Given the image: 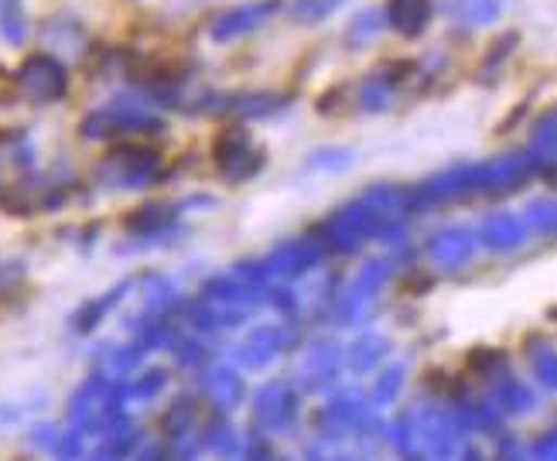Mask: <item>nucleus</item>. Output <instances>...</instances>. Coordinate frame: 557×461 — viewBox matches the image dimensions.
Listing matches in <instances>:
<instances>
[{"label":"nucleus","instance_id":"f257e3e1","mask_svg":"<svg viewBox=\"0 0 557 461\" xmlns=\"http://www.w3.org/2000/svg\"><path fill=\"white\" fill-rule=\"evenodd\" d=\"M261 291L243 284L237 273H219L208 277L202 284L199 302L189 308V321L195 332H219V329H237L257 311Z\"/></svg>","mask_w":557,"mask_h":461},{"label":"nucleus","instance_id":"f03ea898","mask_svg":"<svg viewBox=\"0 0 557 461\" xmlns=\"http://www.w3.org/2000/svg\"><path fill=\"white\" fill-rule=\"evenodd\" d=\"M157 168H161V157H157L154 148L121 144L97 165V181L103 184V189H113V192L148 189V184L157 178Z\"/></svg>","mask_w":557,"mask_h":461},{"label":"nucleus","instance_id":"7ed1b4c3","mask_svg":"<svg viewBox=\"0 0 557 461\" xmlns=\"http://www.w3.org/2000/svg\"><path fill=\"white\" fill-rule=\"evenodd\" d=\"M14 89L31 103H55L68 92V68L59 55L49 52L28 55L14 73Z\"/></svg>","mask_w":557,"mask_h":461},{"label":"nucleus","instance_id":"20e7f679","mask_svg":"<svg viewBox=\"0 0 557 461\" xmlns=\"http://www.w3.org/2000/svg\"><path fill=\"white\" fill-rule=\"evenodd\" d=\"M165 130L157 113L144 110V106H134V103H113L106 110H92L89 117L79 124V133L86 141H106V137H117V133H157Z\"/></svg>","mask_w":557,"mask_h":461},{"label":"nucleus","instance_id":"39448f33","mask_svg":"<svg viewBox=\"0 0 557 461\" xmlns=\"http://www.w3.org/2000/svg\"><path fill=\"white\" fill-rule=\"evenodd\" d=\"M213 161L223 178L246 181L267 165V154L261 148H253V137L243 127H226L213 144Z\"/></svg>","mask_w":557,"mask_h":461},{"label":"nucleus","instance_id":"423d86ee","mask_svg":"<svg viewBox=\"0 0 557 461\" xmlns=\"http://www.w3.org/2000/svg\"><path fill=\"white\" fill-rule=\"evenodd\" d=\"M274 14H277V0H246V4H237V8L216 14L213 25H208V38L216 44H229L237 38L253 35L261 25H267Z\"/></svg>","mask_w":557,"mask_h":461},{"label":"nucleus","instance_id":"0eeeda50","mask_svg":"<svg viewBox=\"0 0 557 461\" xmlns=\"http://www.w3.org/2000/svg\"><path fill=\"white\" fill-rule=\"evenodd\" d=\"M294 389L288 383H267L253 394V424L264 434L284 431L294 421Z\"/></svg>","mask_w":557,"mask_h":461},{"label":"nucleus","instance_id":"6e6552de","mask_svg":"<svg viewBox=\"0 0 557 461\" xmlns=\"http://www.w3.org/2000/svg\"><path fill=\"white\" fill-rule=\"evenodd\" d=\"M284 345H288V332L281 325H257L233 349V362L240 369H264L281 356Z\"/></svg>","mask_w":557,"mask_h":461},{"label":"nucleus","instance_id":"1a4fd4ad","mask_svg":"<svg viewBox=\"0 0 557 461\" xmlns=\"http://www.w3.org/2000/svg\"><path fill=\"white\" fill-rule=\"evenodd\" d=\"M318 260V249L312 240H294L270 249L264 257V270H267V281H294L305 270H312Z\"/></svg>","mask_w":557,"mask_h":461},{"label":"nucleus","instance_id":"9d476101","mask_svg":"<svg viewBox=\"0 0 557 461\" xmlns=\"http://www.w3.org/2000/svg\"><path fill=\"white\" fill-rule=\"evenodd\" d=\"M288 103L291 97H284V92L257 89V92H237V97H216L213 110L233 113V117H274V113H281Z\"/></svg>","mask_w":557,"mask_h":461},{"label":"nucleus","instance_id":"9b49d317","mask_svg":"<svg viewBox=\"0 0 557 461\" xmlns=\"http://www.w3.org/2000/svg\"><path fill=\"white\" fill-rule=\"evenodd\" d=\"M202 389L208 404L216 410H237L243 404V380L233 366H208L205 376H202Z\"/></svg>","mask_w":557,"mask_h":461},{"label":"nucleus","instance_id":"f8f14e48","mask_svg":"<svg viewBox=\"0 0 557 461\" xmlns=\"http://www.w3.org/2000/svg\"><path fill=\"white\" fill-rule=\"evenodd\" d=\"M130 287H134V281H124V284H117V287H110L103 297H92V302L79 305V311H76L73 318H68V325H73V332H76V335H89L113 308H117V305L124 302V297L130 294Z\"/></svg>","mask_w":557,"mask_h":461},{"label":"nucleus","instance_id":"ddd939ff","mask_svg":"<svg viewBox=\"0 0 557 461\" xmlns=\"http://www.w3.org/2000/svg\"><path fill=\"white\" fill-rule=\"evenodd\" d=\"M175 205H165V202H148V205H141V209H134L130 216H127V229L130 233H137L141 240H161L168 233V229L175 226Z\"/></svg>","mask_w":557,"mask_h":461},{"label":"nucleus","instance_id":"4468645a","mask_svg":"<svg viewBox=\"0 0 557 461\" xmlns=\"http://www.w3.org/2000/svg\"><path fill=\"white\" fill-rule=\"evenodd\" d=\"M431 17V0H390V21L404 35H417Z\"/></svg>","mask_w":557,"mask_h":461},{"label":"nucleus","instance_id":"2eb2a0df","mask_svg":"<svg viewBox=\"0 0 557 461\" xmlns=\"http://www.w3.org/2000/svg\"><path fill=\"white\" fill-rule=\"evenodd\" d=\"M0 38L8 44H21L28 38V17L21 0H0Z\"/></svg>","mask_w":557,"mask_h":461},{"label":"nucleus","instance_id":"dca6fc26","mask_svg":"<svg viewBox=\"0 0 557 461\" xmlns=\"http://www.w3.org/2000/svg\"><path fill=\"white\" fill-rule=\"evenodd\" d=\"M134 448H137V434L124 427V431L106 434L103 441H100V448L92 451L86 461H127L134 454Z\"/></svg>","mask_w":557,"mask_h":461},{"label":"nucleus","instance_id":"f3484780","mask_svg":"<svg viewBox=\"0 0 557 461\" xmlns=\"http://www.w3.org/2000/svg\"><path fill=\"white\" fill-rule=\"evenodd\" d=\"M202 448H208V451L219 454V458L237 454L240 441H237V431H233V424H229L226 418H216L213 424L205 427V434H202Z\"/></svg>","mask_w":557,"mask_h":461},{"label":"nucleus","instance_id":"a211bd4d","mask_svg":"<svg viewBox=\"0 0 557 461\" xmlns=\"http://www.w3.org/2000/svg\"><path fill=\"white\" fill-rule=\"evenodd\" d=\"M141 349L137 345H121V349H110V356L100 362V376H106V380H113V376H124V373H130V369H137L141 366Z\"/></svg>","mask_w":557,"mask_h":461},{"label":"nucleus","instance_id":"6ab92c4d","mask_svg":"<svg viewBox=\"0 0 557 461\" xmlns=\"http://www.w3.org/2000/svg\"><path fill=\"white\" fill-rule=\"evenodd\" d=\"M195 424V407L192 400H175L172 410L165 413V434L172 437V441H178V437H185L192 431Z\"/></svg>","mask_w":557,"mask_h":461},{"label":"nucleus","instance_id":"aec40b11","mask_svg":"<svg viewBox=\"0 0 557 461\" xmlns=\"http://www.w3.org/2000/svg\"><path fill=\"white\" fill-rule=\"evenodd\" d=\"M342 4V0H291V17L298 21V25H315V21L329 17L336 8Z\"/></svg>","mask_w":557,"mask_h":461},{"label":"nucleus","instance_id":"412c9836","mask_svg":"<svg viewBox=\"0 0 557 461\" xmlns=\"http://www.w3.org/2000/svg\"><path fill=\"white\" fill-rule=\"evenodd\" d=\"M165 383H168L165 369H151V373H144L137 383H127V400H151L165 389Z\"/></svg>","mask_w":557,"mask_h":461},{"label":"nucleus","instance_id":"4be33fe9","mask_svg":"<svg viewBox=\"0 0 557 461\" xmlns=\"http://www.w3.org/2000/svg\"><path fill=\"white\" fill-rule=\"evenodd\" d=\"M52 454H55V461H76V458H83V431L73 427V431L59 434Z\"/></svg>","mask_w":557,"mask_h":461},{"label":"nucleus","instance_id":"5701e85b","mask_svg":"<svg viewBox=\"0 0 557 461\" xmlns=\"http://www.w3.org/2000/svg\"><path fill=\"white\" fill-rule=\"evenodd\" d=\"M332 362H329V349H312L308 353V359H305V369H301V380L305 383H321V376H325V369H329Z\"/></svg>","mask_w":557,"mask_h":461},{"label":"nucleus","instance_id":"b1692460","mask_svg":"<svg viewBox=\"0 0 557 461\" xmlns=\"http://www.w3.org/2000/svg\"><path fill=\"white\" fill-rule=\"evenodd\" d=\"M345 161H350V154H342V151H315L305 165L312 168V171H339Z\"/></svg>","mask_w":557,"mask_h":461},{"label":"nucleus","instance_id":"393cba45","mask_svg":"<svg viewBox=\"0 0 557 461\" xmlns=\"http://www.w3.org/2000/svg\"><path fill=\"white\" fill-rule=\"evenodd\" d=\"M175 353H178V362L181 366H199V362H205V349H202L195 338H178L175 342Z\"/></svg>","mask_w":557,"mask_h":461},{"label":"nucleus","instance_id":"a878e982","mask_svg":"<svg viewBox=\"0 0 557 461\" xmlns=\"http://www.w3.org/2000/svg\"><path fill=\"white\" fill-rule=\"evenodd\" d=\"M55 441H59V427H52V424H41V427H35V434H31V445L35 448H55Z\"/></svg>","mask_w":557,"mask_h":461},{"label":"nucleus","instance_id":"bb28decb","mask_svg":"<svg viewBox=\"0 0 557 461\" xmlns=\"http://www.w3.org/2000/svg\"><path fill=\"white\" fill-rule=\"evenodd\" d=\"M134 461H165V448H161V445H144L141 451H137Z\"/></svg>","mask_w":557,"mask_h":461},{"label":"nucleus","instance_id":"cd10ccee","mask_svg":"<svg viewBox=\"0 0 557 461\" xmlns=\"http://www.w3.org/2000/svg\"><path fill=\"white\" fill-rule=\"evenodd\" d=\"M4 86H8V82H4V76H0V92H4Z\"/></svg>","mask_w":557,"mask_h":461}]
</instances>
